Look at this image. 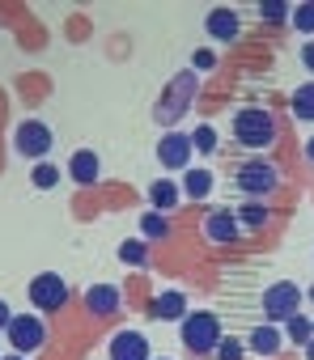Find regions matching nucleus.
<instances>
[{
  "label": "nucleus",
  "mask_w": 314,
  "mask_h": 360,
  "mask_svg": "<svg viewBox=\"0 0 314 360\" xmlns=\"http://www.w3.org/2000/svg\"><path fill=\"white\" fill-rule=\"evenodd\" d=\"M179 339H183V347L187 352H196V356H213L217 352V343H221V322H217V314H208V309H187V318L179 322Z\"/></svg>",
  "instance_id": "nucleus-1"
},
{
  "label": "nucleus",
  "mask_w": 314,
  "mask_h": 360,
  "mask_svg": "<svg viewBox=\"0 0 314 360\" xmlns=\"http://www.w3.org/2000/svg\"><path fill=\"white\" fill-rule=\"evenodd\" d=\"M234 136H238V144H246V148H268V144L276 140V119H272V110H263V106H242V110L234 115Z\"/></svg>",
  "instance_id": "nucleus-2"
},
{
  "label": "nucleus",
  "mask_w": 314,
  "mask_h": 360,
  "mask_svg": "<svg viewBox=\"0 0 314 360\" xmlns=\"http://www.w3.org/2000/svg\"><path fill=\"white\" fill-rule=\"evenodd\" d=\"M196 89H200V77H196V72H179V77L166 85L162 102H157V119H162V123H175V119L187 110V102L196 98Z\"/></svg>",
  "instance_id": "nucleus-3"
},
{
  "label": "nucleus",
  "mask_w": 314,
  "mask_h": 360,
  "mask_svg": "<svg viewBox=\"0 0 314 360\" xmlns=\"http://www.w3.org/2000/svg\"><path fill=\"white\" fill-rule=\"evenodd\" d=\"M51 144H56V136H51V127L43 119H22L18 131H13V148L22 157H30V161H43L51 153Z\"/></svg>",
  "instance_id": "nucleus-4"
},
{
  "label": "nucleus",
  "mask_w": 314,
  "mask_h": 360,
  "mask_svg": "<svg viewBox=\"0 0 314 360\" xmlns=\"http://www.w3.org/2000/svg\"><path fill=\"white\" fill-rule=\"evenodd\" d=\"M297 305H301V288H297L293 280H276V284L263 288V314H268L272 322L297 318Z\"/></svg>",
  "instance_id": "nucleus-5"
},
{
  "label": "nucleus",
  "mask_w": 314,
  "mask_h": 360,
  "mask_svg": "<svg viewBox=\"0 0 314 360\" xmlns=\"http://www.w3.org/2000/svg\"><path fill=\"white\" fill-rule=\"evenodd\" d=\"M5 335H9V343H13L18 356H30V352H39L47 343V326H43L39 314H13V322H9Z\"/></svg>",
  "instance_id": "nucleus-6"
},
{
  "label": "nucleus",
  "mask_w": 314,
  "mask_h": 360,
  "mask_svg": "<svg viewBox=\"0 0 314 360\" xmlns=\"http://www.w3.org/2000/svg\"><path fill=\"white\" fill-rule=\"evenodd\" d=\"M234 183H238V191L242 195H251V200H263V195H272L276 191V169L268 165V161H242L238 165V174H234Z\"/></svg>",
  "instance_id": "nucleus-7"
},
{
  "label": "nucleus",
  "mask_w": 314,
  "mask_h": 360,
  "mask_svg": "<svg viewBox=\"0 0 314 360\" xmlns=\"http://www.w3.org/2000/svg\"><path fill=\"white\" fill-rule=\"evenodd\" d=\"M64 301H68V284H64L56 271H43V276L30 280V305H34L39 314H56Z\"/></svg>",
  "instance_id": "nucleus-8"
},
{
  "label": "nucleus",
  "mask_w": 314,
  "mask_h": 360,
  "mask_svg": "<svg viewBox=\"0 0 314 360\" xmlns=\"http://www.w3.org/2000/svg\"><path fill=\"white\" fill-rule=\"evenodd\" d=\"M191 131H166L162 140H157V161H162L166 169H187L191 165Z\"/></svg>",
  "instance_id": "nucleus-9"
},
{
  "label": "nucleus",
  "mask_w": 314,
  "mask_h": 360,
  "mask_svg": "<svg viewBox=\"0 0 314 360\" xmlns=\"http://www.w3.org/2000/svg\"><path fill=\"white\" fill-rule=\"evenodd\" d=\"M111 360H153L149 356V339L140 335V330H119V335H111Z\"/></svg>",
  "instance_id": "nucleus-10"
},
{
  "label": "nucleus",
  "mask_w": 314,
  "mask_h": 360,
  "mask_svg": "<svg viewBox=\"0 0 314 360\" xmlns=\"http://www.w3.org/2000/svg\"><path fill=\"white\" fill-rule=\"evenodd\" d=\"M149 318H157V322H183V318H187V297H183L179 288L157 292L153 305H149Z\"/></svg>",
  "instance_id": "nucleus-11"
},
{
  "label": "nucleus",
  "mask_w": 314,
  "mask_h": 360,
  "mask_svg": "<svg viewBox=\"0 0 314 360\" xmlns=\"http://www.w3.org/2000/svg\"><path fill=\"white\" fill-rule=\"evenodd\" d=\"M204 30H208V39H213V43H234V39H238V30H242V22H238V13H234V9H208Z\"/></svg>",
  "instance_id": "nucleus-12"
},
{
  "label": "nucleus",
  "mask_w": 314,
  "mask_h": 360,
  "mask_svg": "<svg viewBox=\"0 0 314 360\" xmlns=\"http://www.w3.org/2000/svg\"><path fill=\"white\" fill-rule=\"evenodd\" d=\"M204 238L217 242V246H230V242L242 238V229H238L234 212H208V217H204Z\"/></svg>",
  "instance_id": "nucleus-13"
},
{
  "label": "nucleus",
  "mask_w": 314,
  "mask_h": 360,
  "mask_svg": "<svg viewBox=\"0 0 314 360\" xmlns=\"http://www.w3.org/2000/svg\"><path fill=\"white\" fill-rule=\"evenodd\" d=\"M68 174H73V183H81V187H94L98 183V153L94 148H77L73 153V161H68Z\"/></svg>",
  "instance_id": "nucleus-14"
},
{
  "label": "nucleus",
  "mask_w": 314,
  "mask_h": 360,
  "mask_svg": "<svg viewBox=\"0 0 314 360\" xmlns=\"http://www.w3.org/2000/svg\"><path fill=\"white\" fill-rule=\"evenodd\" d=\"M119 301H123V297H119L115 284H89V288H85V305H89V314H98V318L115 314Z\"/></svg>",
  "instance_id": "nucleus-15"
},
{
  "label": "nucleus",
  "mask_w": 314,
  "mask_h": 360,
  "mask_svg": "<svg viewBox=\"0 0 314 360\" xmlns=\"http://www.w3.org/2000/svg\"><path fill=\"white\" fill-rule=\"evenodd\" d=\"M246 352H255L259 360H272V356L280 352V330H276L272 322H263V326H255V330L246 335Z\"/></svg>",
  "instance_id": "nucleus-16"
},
{
  "label": "nucleus",
  "mask_w": 314,
  "mask_h": 360,
  "mask_svg": "<svg viewBox=\"0 0 314 360\" xmlns=\"http://www.w3.org/2000/svg\"><path fill=\"white\" fill-rule=\"evenodd\" d=\"M179 191L191 200V204H200V200H208V191H213V174L208 169H183V183H179Z\"/></svg>",
  "instance_id": "nucleus-17"
},
{
  "label": "nucleus",
  "mask_w": 314,
  "mask_h": 360,
  "mask_svg": "<svg viewBox=\"0 0 314 360\" xmlns=\"http://www.w3.org/2000/svg\"><path fill=\"white\" fill-rule=\"evenodd\" d=\"M179 183H170V178H157V183L149 187V204H153V212H170L175 204H179Z\"/></svg>",
  "instance_id": "nucleus-18"
},
{
  "label": "nucleus",
  "mask_w": 314,
  "mask_h": 360,
  "mask_svg": "<svg viewBox=\"0 0 314 360\" xmlns=\"http://www.w3.org/2000/svg\"><path fill=\"white\" fill-rule=\"evenodd\" d=\"M289 106H293V119H301V123H314V81L297 85Z\"/></svg>",
  "instance_id": "nucleus-19"
},
{
  "label": "nucleus",
  "mask_w": 314,
  "mask_h": 360,
  "mask_svg": "<svg viewBox=\"0 0 314 360\" xmlns=\"http://www.w3.org/2000/svg\"><path fill=\"white\" fill-rule=\"evenodd\" d=\"M140 238H144V242H162V238H170V221H166L162 212H144V217H140Z\"/></svg>",
  "instance_id": "nucleus-20"
},
{
  "label": "nucleus",
  "mask_w": 314,
  "mask_h": 360,
  "mask_svg": "<svg viewBox=\"0 0 314 360\" xmlns=\"http://www.w3.org/2000/svg\"><path fill=\"white\" fill-rule=\"evenodd\" d=\"M234 221H238V229H263V225H268V208H263L259 200H251V204H242V208L234 212Z\"/></svg>",
  "instance_id": "nucleus-21"
},
{
  "label": "nucleus",
  "mask_w": 314,
  "mask_h": 360,
  "mask_svg": "<svg viewBox=\"0 0 314 360\" xmlns=\"http://www.w3.org/2000/svg\"><path fill=\"white\" fill-rule=\"evenodd\" d=\"M60 174H64V169H56L51 161H39V165L30 169V183H34L39 191H51V187L60 183Z\"/></svg>",
  "instance_id": "nucleus-22"
},
{
  "label": "nucleus",
  "mask_w": 314,
  "mask_h": 360,
  "mask_svg": "<svg viewBox=\"0 0 314 360\" xmlns=\"http://www.w3.org/2000/svg\"><path fill=\"white\" fill-rule=\"evenodd\" d=\"M284 335H289L293 343H301V347H306V343L314 339V326H310V318H306V314H297V318H289V322H284Z\"/></svg>",
  "instance_id": "nucleus-23"
},
{
  "label": "nucleus",
  "mask_w": 314,
  "mask_h": 360,
  "mask_svg": "<svg viewBox=\"0 0 314 360\" xmlns=\"http://www.w3.org/2000/svg\"><path fill=\"white\" fill-rule=\"evenodd\" d=\"M259 18H263L268 26H280V22L293 18V5H284V0H268V5H259Z\"/></svg>",
  "instance_id": "nucleus-24"
},
{
  "label": "nucleus",
  "mask_w": 314,
  "mask_h": 360,
  "mask_svg": "<svg viewBox=\"0 0 314 360\" xmlns=\"http://www.w3.org/2000/svg\"><path fill=\"white\" fill-rule=\"evenodd\" d=\"M289 22H293V30H297V34H314V0H301V5L293 9V18H289Z\"/></svg>",
  "instance_id": "nucleus-25"
},
{
  "label": "nucleus",
  "mask_w": 314,
  "mask_h": 360,
  "mask_svg": "<svg viewBox=\"0 0 314 360\" xmlns=\"http://www.w3.org/2000/svg\"><path fill=\"white\" fill-rule=\"evenodd\" d=\"M191 144H196V153H217V131H213L208 123H200V127L191 131Z\"/></svg>",
  "instance_id": "nucleus-26"
},
{
  "label": "nucleus",
  "mask_w": 314,
  "mask_h": 360,
  "mask_svg": "<svg viewBox=\"0 0 314 360\" xmlns=\"http://www.w3.org/2000/svg\"><path fill=\"white\" fill-rule=\"evenodd\" d=\"M119 259H123V263H136V267H140V263L149 259V250H144V242H140V238H132V242H123V246H119Z\"/></svg>",
  "instance_id": "nucleus-27"
},
{
  "label": "nucleus",
  "mask_w": 314,
  "mask_h": 360,
  "mask_svg": "<svg viewBox=\"0 0 314 360\" xmlns=\"http://www.w3.org/2000/svg\"><path fill=\"white\" fill-rule=\"evenodd\" d=\"M242 352H246V347H242L238 339H221L213 356H217V360H242Z\"/></svg>",
  "instance_id": "nucleus-28"
},
{
  "label": "nucleus",
  "mask_w": 314,
  "mask_h": 360,
  "mask_svg": "<svg viewBox=\"0 0 314 360\" xmlns=\"http://www.w3.org/2000/svg\"><path fill=\"white\" fill-rule=\"evenodd\" d=\"M191 60H196V68H200V72H208V68H217V56H213L208 47H204V51H196Z\"/></svg>",
  "instance_id": "nucleus-29"
},
{
  "label": "nucleus",
  "mask_w": 314,
  "mask_h": 360,
  "mask_svg": "<svg viewBox=\"0 0 314 360\" xmlns=\"http://www.w3.org/2000/svg\"><path fill=\"white\" fill-rule=\"evenodd\" d=\"M301 64H306V68H310V72H314V39H310V43H306V47H301Z\"/></svg>",
  "instance_id": "nucleus-30"
},
{
  "label": "nucleus",
  "mask_w": 314,
  "mask_h": 360,
  "mask_svg": "<svg viewBox=\"0 0 314 360\" xmlns=\"http://www.w3.org/2000/svg\"><path fill=\"white\" fill-rule=\"evenodd\" d=\"M9 322H13V309H9L5 301H0V330H9Z\"/></svg>",
  "instance_id": "nucleus-31"
},
{
  "label": "nucleus",
  "mask_w": 314,
  "mask_h": 360,
  "mask_svg": "<svg viewBox=\"0 0 314 360\" xmlns=\"http://www.w3.org/2000/svg\"><path fill=\"white\" fill-rule=\"evenodd\" d=\"M306 161H310V165H314V136H310V140H306Z\"/></svg>",
  "instance_id": "nucleus-32"
},
{
  "label": "nucleus",
  "mask_w": 314,
  "mask_h": 360,
  "mask_svg": "<svg viewBox=\"0 0 314 360\" xmlns=\"http://www.w3.org/2000/svg\"><path fill=\"white\" fill-rule=\"evenodd\" d=\"M306 360H314V339H310V343H306Z\"/></svg>",
  "instance_id": "nucleus-33"
},
{
  "label": "nucleus",
  "mask_w": 314,
  "mask_h": 360,
  "mask_svg": "<svg viewBox=\"0 0 314 360\" xmlns=\"http://www.w3.org/2000/svg\"><path fill=\"white\" fill-rule=\"evenodd\" d=\"M5 360H26V356H18V352H13V356H5Z\"/></svg>",
  "instance_id": "nucleus-34"
},
{
  "label": "nucleus",
  "mask_w": 314,
  "mask_h": 360,
  "mask_svg": "<svg viewBox=\"0 0 314 360\" xmlns=\"http://www.w3.org/2000/svg\"><path fill=\"white\" fill-rule=\"evenodd\" d=\"M306 297H310V301H314V284H310V292H306Z\"/></svg>",
  "instance_id": "nucleus-35"
},
{
  "label": "nucleus",
  "mask_w": 314,
  "mask_h": 360,
  "mask_svg": "<svg viewBox=\"0 0 314 360\" xmlns=\"http://www.w3.org/2000/svg\"><path fill=\"white\" fill-rule=\"evenodd\" d=\"M157 360H166V356H157Z\"/></svg>",
  "instance_id": "nucleus-36"
},
{
  "label": "nucleus",
  "mask_w": 314,
  "mask_h": 360,
  "mask_svg": "<svg viewBox=\"0 0 314 360\" xmlns=\"http://www.w3.org/2000/svg\"><path fill=\"white\" fill-rule=\"evenodd\" d=\"M310 326H314V318H310Z\"/></svg>",
  "instance_id": "nucleus-37"
}]
</instances>
